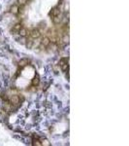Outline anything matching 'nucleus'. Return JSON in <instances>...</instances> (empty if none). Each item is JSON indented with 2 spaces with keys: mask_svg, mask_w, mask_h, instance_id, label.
Returning a JSON list of instances; mask_svg holds the SVG:
<instances>
[{
  "mask_svg": "<svg viewBox=\"0 0 129 146\" xmlns=\"http://www.w3.org/2000/svg\"><path fill=\"white\" fill-rule=\"evenodd\" d=\"M22 28V24H16L14 25V27H13V29H12V32H13V34H16V32H19V30Z\"/></svg>",
  "mask_w": 129,
  "mask_h": 146,
  "instance_id": "nucleus-4",
  "label": "nucleus"
},
{
  "mask_svg": "<svg viewBox=\"0 0 129 146\" xmlns=\"http://www.w3.org/2000/svg\"><path fill=\"white\" fill-rule=\"evenodd\" d=\"M28 63H29V59H27V58H23L20 60V66L21 67H24Z\"/></svg>",
  "mask_w": 129,
  "mask_h": 146,
  "instance_id": "nucleus-6",
  "label": "nucleus"
},
{
  "mask_svg": "<svg viewBox=\"0 0 129 146\" xmlns=\"http://www.w3.org/2000/svg\"><path fill=\"white\" fill-rule=\"evenodd\" d=\"M59 65L63 71H66L68 69V58H61L59 61Z\"/></svg>",
  "mask_w": 129,
  "mask_h": 146,
  "instance_id": "nucleus-1",
  "label": "nucleus"
},
{
  "mask_svg": "<svg viewBox=\"0 0 129 146\" xmlns=\"http://www.w3.org/2000/svg\"><path fill=\"white\" fill-rule=\"evenodd\" d=\"M26 2H27V0H18V3L20 5H25Z\"/></svg>",
  "mask_w": 129,
  "mask_h": 146,
  "instance_id": "nucleus-13",
  "label": "nucleus"
},
{
  "mask_svg": "<svg viewBox=\"0 0 129 146\" xmlns=\"http://www.w3.org/2000/svg\"><path fill=\"white\" fill-rule=\"evenodd\" d=\"M60 12H61V10H60L59 6H55L52 10V13H51V14H52V17H54V16H59V15H60Z\"/></svg>",
  "mask_w": 129,
  "mask_h": 146,
  "instance_id": "nucleus-3",
  "label": "nucleus"
},
{
  "mask_svg": "<svg viewBox=\"0 0 129 146\" xmlns=\"http://www.w3.org/2000/svg\"><path fill=\"white\" fill-rule=\"evenodd\" d=\"M52 22H53V24H57L60 23V18H59V16H54L53 18H52Z\"/></svg>",
  "mask_w": 129,
  "mask_h": 146,
  "instance_id": "nucleus-10",
  "label": "nucleus"
},
{
  "mask_svg": "<svg viewBox=\"0 0 129 146\" xmlns=\"http://www.w3.org/2000/svg\"><path fill=\"white\" fill-rule=\"evenodd\" d=\"M12 102H13L15 105L19 104V103H20V99H19V97H18V96H14V97H12Z\"/></svg>",
  "mask_w": 129,
  "mask_h": 146,
  "instance_id": "nucleus-9",
  "label": "nucleus"
},
{
  "mask_svg": "<svg viewBox=\"0 0 129 146\" xmlns=\"http://www.w3.org/2000/svg\"><path fill=\"white\" fill-rule=\"evenodd\" d=\"M27 33H28L27 29H26V28H23V27H22V28L19 30V34H20L21 36H23V37L26 36V35H27Z\"/></svg>",
  "mask_w": 129,
  "mask_h": 146,
  "instance_id": "nucleus-8",
  "label": "nucleus"
},
{
  "mask_svg": "<svg viewBox=\"0 0 129 146\" xmlns=\"http://www.w3.org/2000/svg\"><path fill=\"white\" fill-rule=\"evenodd\" d=\"M33 142H34V143H33V145H37V146L42 145V143H40V141H39V140H34Z\"/></svg>",
  "mask_w": 129,
  "mask_h": 146,
  "instance_id": "nucleus-14",
  "label": "nucleus"
},
{
  "mask_svg": "<svg viewBox=\"0 0 129 146\" xmlns=\"http://www.w3.org/2000/svg\"><path fill=\"white\" fill-rule=\"evenodd\" d=\"M18 12H19V8H18V6L14 5V6L12 7V13H14V14H18Z\"/></svg>",
  "mask_w": 129,
  "mask_h": 146,
  "instance_id": "nucleus-11",
  "label": "nucleus"
},
{
  "mask_svg": "<svg viewBox=\"0 0 129 146\" xmlns=\"http://www.w3.org/2000/svg\"><path fill=\"white\" fill-rule=\"evenodd\" d=\"M30 36H31L32 38H34V39L39 38V37L41 36V32H40V30H39V29L34 28V29H32V31L30 32Z\"/></svg>",
  "mask_w": 129,
  "mask_h": 146,
  "instance_id": "nucleus-2",
  "label": "nucleus"
},
{
  "mask_svg": "<svg viewBox=\"0 0 129 146\" xmlns=\"http://www.w3.org/2000/svg\"><path fill=\"white\" fill-rule=\"evenodd\" d=\"M39 83H40V78H39V75L37 74V75H35V77L32 80V85L33 86H38Z\"/></svg>",
  "mask_w": 129,
  "mask_h": 146,
  "instance_id": "nucleus-5",
  "label": "nucleus"
},
{
  "mask_svg": "<svg viewBox=\"0 0 129 146\" xmlns=\"http://www.w3.org/2000/svg\"><path fill=\"white\" fill-rule=\"evenodd\" d=\"M50 42H51V40H50V38H49V37H44V38L42 39V45H43V46H45V47L49 46Z\"/></svg>",
  "mask_w": 129,
  "mask_h": 146,
  "instance_id": "nucleus-7",
  "label": "nucleus"
},
{
  "mask_svg": "<svg viewBox=\"0 0 129 146\" xmlns=\"http://www.w3.org/2000/svg\"><path fill=\"white\" fill-rule=\"evenodd\" d=\"M27 41H28V42H27L26 46H27L28 48H31V47H32V44H33V41H32V40H30V39H29V40H27Z\"/></svg>",
  "mask_w": 129,
  "mask_h": 146,
  "instance_id": "nucleus-12",
  "label": "nucleus"
}]
</instances>
